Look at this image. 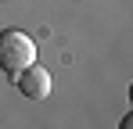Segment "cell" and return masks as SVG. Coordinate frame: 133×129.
<instances>
[{
  "label": "cell",
  "mask_w": 133,
  "mask_h": 129,
  "mask_svg": "<svg viewBox=\"0 0 133 129\" xmlns=\"http://www.w3.org/2000/svg\"><path fill=\"white\" fill-rule=\"evenodd\" d=\"M130 101H133V83H130Z\"/></svg>",
  "instance_id": "4"
},
{
  "label": "cell",
  "mask_w": 133,
  "mask_h": 129,
  "mask_svg": "<svg viewBox=\"0 0 133 129\" xmlns=\"http://www.w3.org/2000/svg\"><path fill=\"white\" fill-rule=\"evenodd\" d=\"M119 126H122V129H133V111L126 115V118H122V122H119Z\"/></svg>",
  "instance_id": "3"
},
{
  "label": "cell",
  "mask_w": 133,
  "mask_h": 129,
  "mask_svg": "<svg viewBox=\"0 0 133 129\" xmlns=\"http://www.w3.org/2000/svg\"><path fill=\"white\" fill-rule=\"evenodd\" d=\"M15 79H18V90H22L29 101H47V97H50V75H47V68H40L36 61L29 64V68H22Z\"/></svg>",
  "instance_id": "2"
},
{
  "label": "cell",
  "mask_w": 133,
  "mask_h": 129,
  "mask_svg": "<svg viewBox=\"0 0 133 129\" xmlns=\"http://www.w3.org/2000/svg\"><path fill=\"white\" fill-rule=\"evenodd\" d=\"M32 61H36V43L29 40L22 29H4L0 32V68L7 75H18Z\"/></svg>",
  "instance_id": "1"
}]
</instances>
